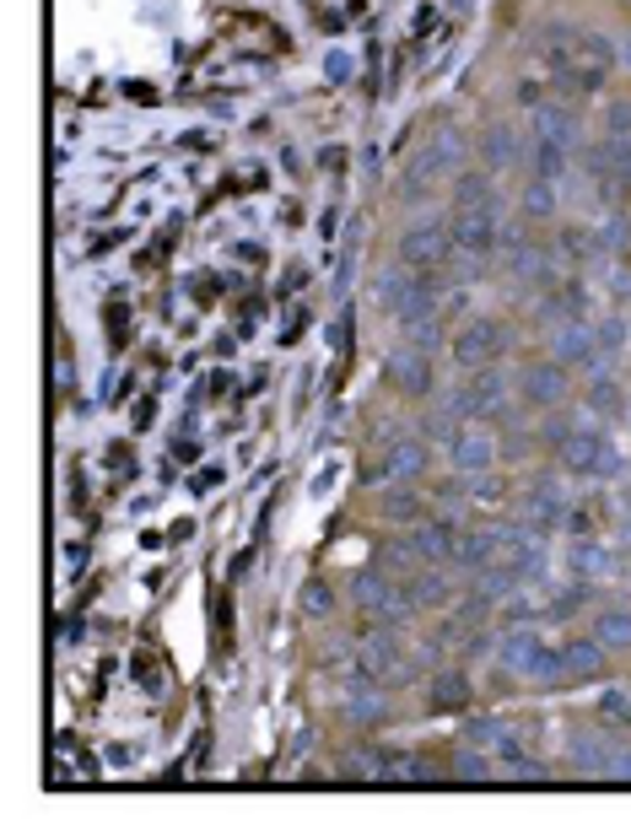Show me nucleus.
I'll return each instance as SVG.
<instances>
[{
    "instance_id": "nucleus-1",
    "label": "nucleus",
    "mask_w": 631,
    "mask_h": 825,
    "mask_svg": "<svg viewBox=\"0 0 631 825\" xmlns=\"http://www.w3.org/2000/svg\"><path fill=\"white\" fill-rule=\"evenodd\" d=\"M454 254L459 248H454V227L448 221H411L405 238H400V265L416 270L421 281H432V287H437V276L448 270Z\"/></svg>"
},
{
    "instance_id": "nucleus-2",
    "label": "nucleus",
    "mask_w": 631,
    "mask_h": 825,
    "mask_svg": "<svg viewBox=\"0 0 631 825\" xmlns=\"http://www.w3.org/2000/svg\"><path fill=\"white\" fill-rule=\"evenodd\" d=\"M578 141V120L567 109H540L535 114V178L556 184L561 167H567V152Z\"/></svg>"
},
{
    "instance_id": "nucleus-3",
    "label": "nucleus",
    "mask_w": 631,
    "mask_h": 825,
    "mask_svg": "<svg viewBox=\"0 0 631 825\" xmlns=\"http://www.w3.org/2000/svg\"><path fill=\"white\" fill-rule=\"evenodd\" d=\"M379 302L389 319H400V324H411L416 330L421 319L432 313V302H437V287L432 281H421L416 270H389V276H379Z\"/></svg>"
},
{
    "instance_id": "nucleus-4",
    "label": "nucleus",
    "mask_w": 631,
    "mask_h": 825,
    "mask_svg": "<svg viewBox=\"0 0 631 825\" xmlns=\"http://www.w3.org/2000/svg\"><path fill=\"white\" fill-rule=\"evenodd\" d=\"M351 594H356V605L373 620H383V626H400V620L416 610V605L405 599V582L394 578L389 567H362L356 582H351Z\"/></svg>"
},
{
    "instance_id": "nucleus-5",
    "label": "nucleus",
    "mask_w": 631,
    "mask_h": 825,
    "mask_svg": "<svg viewBox=\"0 0 631 825\" xmlns=\"http://www.w3.org/2000/svg\"><path fill=\"white\" fill-rule=\"evenodd\" d=\"M454 248L459 254H475V259H492L497 254V244L507 238L503 227V206L492 200V206H454Z\"/></svg>"
},
{
    "instance_id": "nucleus-6",
    "label": "nucleus",
    "mask_w": 631,
    "mask_h": 825,
    "mask_svg": "<svg viewBox=\"0 0 631 825\" xmlns=\"http://www.w3.org/2000/svg\"><path fill=\"white\" fill-rule=\"evenodd\" d=\"M497 653H503V663L513 674H524V680H550V674H556V648H550L535 626H513L503 642H497Z\"/></svg>"
},
{
    "instance_id": "nucleus-7",
    "label": "nucleus",
    "mask_w": 631,
    "mask_h": 825,
    "mask_svg": "<svg viewBox=\"0 0 631 825\" xmlns=\"http://www.w3.org/2000/svg\"><path fill=\"white\" fill-rule=\"evenodd\" d=\"M503 351H507L503 319H469V324L454 334V357H459L464 368H492Z\"/></svg>"
},
{
    "instance_id": "nucleus-8",
    "label": "nucleus",
    "mask_w": 631,
    "mask_h": 825,
    "mask_svg": "<svg viewBox=\"0 0 631 825\" xmlns=\"http://www.w3.org/2000/svg\"><path fill=\"white\" fill-rule=\"evenodd\" d=\"M556 454H561V464H567L572 475H599V470L610 464V443H604L599 432H589V426H578V432H561Z\"/></svg>"
},
{
    "instance_id": "nucleus-9",
    "label": "nucleus",
    "mask_w": 631,
    "mask_h": 825,
    "mask_svg": "<svg viewBox=\"0 0 631 825\" xmlns=\"http://www.w3.org/2000/svg\"><path fill=\"white\" fill-rule=\"evenodd\" d=\"M589 167L604 189H627L631 184V135H604V141L593 146Z\"/></svg>"
},
{
    "instance_id": "nucleus-10",
    "label": "nucleus",
    "mask_w": 631,
    "mask_h": 825,
    "mask_svg": "<svg viewBox=\"0 0 631 825\" xmlns=\"http://www.w3.org/2000/svg\"><path fill=\"white\" fill-rule=\"evenodd\" d=\"M356 674L362 680H373V685H394L400 674H405V659H400V642L383 631V637H368V648H362V659H356Z\"/></svg>"
},
{
    "instance_id": "nucleus-11",
    "label": "nucleus",
    "mask_w": 631,
    "mask_h": 825,
    "mask_svg": "<svg viewBox=\"0 0 631 825\" xmlns=\"http://www.w3.org/2000/svg\"><path fill=\"white\" fill-rule=\"evenodd\" d=\"M454 163H459V141H454V135H432V146L416 152V163H411V195H416L421 184L454 173Z\"/></svg>"
},
{
    "instance_id": "nucleus-12",
    "label": "nucleus",
    "mask_w": 631,
    "mask_h": 825,
    "mask_svg": "<svg viewBox=\"0 0 631 825\" xmlns=\"http://www.w3.org/2000/svg\"><path fill=\"white\" fill-rule=\"evenodd\" d=\"M604 642L599 637H578V642H567V648H556V680H589L593 669L604 663Z\"/></svg>"
},
{
    "instance_id": "nucleus-13",
    "label": "nucleus",
    "mask_w": 631,
    "mask_h": 825,
    "mask_svg": "<svg viewBox=\"0 0 631 825\" xmlns=\"http://www.w3.org/2000/svg\"><path fill=\"white\" fill-rule=\"evenodd\" d=\"M497 405H503V372H492V368L475 372V378L459 389V400H454V411L459 415H492Z\"/></svg>"
},
{
    "instance_id": "nucleus-14",
    "label": "nucleus",
    "mask_w": 631,
    "mask_h": 825,
    "mask_svg": "<svg viewBox=\"0 0 631 825\" xmlns=\"http://www.w3.org/2000/svg\"><path fill=\"white\" fill-rule=\"evenodd\" d=\"M421 470H426V443H416V437H394V443L383 448V464H379L383 481H416Z\"/></svg>"
},
{
    "instance_id": "nucleus-15",
    "label": "nucleus",
    "mask_w": 631,
    "mask_h": 825,
    "mask_svg": "<svg viewBox=\"0 0 631 825\" xmlns=\"http://www.w3.org/2000/svg\"><path fill=\"white\" fill-rule=\"evenodd\" d=\"M416 550L426 556V561H454L459 556V524H448V518H432V524H421L416 535Z\"/></svg>"
},
{
    "instance_id": "nucleus-16",
    "label": "nucleus",
    "mask_w": 631,
    "mask_h": 825,
    "mask_svg": "<svg viewBox=\"0 0 631 825\" xmlns=\"http://www.w3.org/2000/svg\"><path fill=\"white\" fill-rule=\"evenodd\" d=\"M389 378H394L405 394H426V389H432V362H426V351H421V346L400 351V357L389 362Z\"/></svg>"
},
{
    "instance_id": "nucleus-17",
    "label": "nucleus",
    "mask_w": 631,
    "mask_h": 825,
    "mask_svg": "<svg viewBox=\"0 0 631 825\" xmlns=\"http://www.w3.org/2000/svg\"><path fill=\"white\" fill-rule=\"evenodd\" d=\"M561 389H567L561 362H535V368L524 372V394H529L535 405H556V400H561Z\"/></svg>"
},
{
    "instance_id": "nucleus-18",
    "label": "nucleus",
    "mask_w": 631,
    "mask_h": 825,
    "mask_svg": "<svg viewBox=\"0 0 631 825\" xmlns=\"http://www.w3.org/2000/svg\"><path fill=\"white\" fill-rule=\"evenodd\" d=\"M497 550H503V539L486 535V529H469L459 539V556H454V567H469V573H486L492 561H497Z\"/></svg>"
},
{
    "instance_id": "nucleus-19",
    "label": "nucleus",
    "mask_w": 631,
    "mask_h": 825,
    "mask_svg": "<svg viewBox=\"0 0 631 825\" xmlns=\"http://www.w3.org/2000/svg\"><path fill=\"white\" fill-rule=\"evenodd\" d=\"M599 357V334L589 324H561L556 334V362H593Z\"/></svg>"
},
{
    "instance_id": "nucleus-20",
    "label": "nucleus",
    "mask_w": 631,
    "mask_h": 825,
    "mask_svg": "<svg viewBox=\"0 0 631 825\" xmlns=\"http://www.w3.org/2000/svg\"><path fill=\"white\" fill-rule=\"evenodd\" d=\"M567 518V496L556 492V486H535L529 492V524L535 529H550V524H561Z\"/></svg>"
},
{
    "instance_id": "nucleus-21",
    "label": "nucleus",
    "mask_w": 631,
    "mask_h": 825,
    "mask_svg": "<svg viewBox=\"0 0 631 825\" xmlns=\"http://www.w3.org/2000/svg\"><path fill=\"white\" fill-rule=\"evenodd\" d=\"M480 152H486V163L492 167H507L518 152H524V141H518V130H507V124H492L486 135H480Z\"/></svg>"
},
{
    "instance_id": "nucleus-22",
    "label": "nucleus",
    "mask_w": 631,
    "mask_h": 825,
    "mask_svg": "<svg viewBox=\"0 0 631 825\" xmlns=\"http://www.w3.org/2000/svg\"><path fill=\"white\" fill-rule=\"evenodd\" d=\"M593 637L604 648H631V610H599L593 616Z\"/></svg>"
},
{
    "instance_id": "nucleus-23",
    "label": "nucleus",
    "mask_w": 631,
    "mask_h": 825,
    "mask_svg": "<svg viewBox=\"0 0 631 825\" xmlns=\"http://www.w3.org/2000/svg\"><path fill=\"white\" fill-rule=\"evenodd\" d=\"M492 458H497V448H492L486 437H469V432L454 437V464H459V470H492Z\"/></svg>"
},
{
    "instance_id": "nucleus-24",
    "label": "nucleus",
    "mask_w": 631,
    "mask_h": 825,
    "mask_svg": "<svg viewBox=\"0 0 631 825\" xmlns=\"http://www.w3.org/2000/svg\"><path fill=\"white\" fill-rule=\"evenodd\" d=\"M492 200H497V189H492L486 173H459V184H454V206H492Z\"/></svg>"
},
{
    "instance_id": "nucleus-25",
    "label": "nucleus",
    "mask_w": 631,
    "mask_h": 825,
    "mask_svg": "<svg viewBox=\"0 0 631 825\" xmlns=\"http://www.w3.org/2000/svg\"><path fill=\"white\" fill-rule=\"evenodd\" d=\"M464 697H469L464 674H437L432 680V712H454V707H464Z\"/></svg>"
},
{
    "instance_id": "nucleus-26",
    "label": "nucleus",
    "mask_w": 631,
    "mask_h": 825,
    "mask_svg": "<svg viewBox=\"0 0 631 825\" xmlns=\"http://www.w3.org/2000/svg\"><path fill=\"white\" fill-rule=\"evenodd\" d=\"M302 610H308V616H330V610H335V588L324 578L302 582Z\"/></svg>"
},
{
    "instance_id": "nucleus-27",
    "label": "nucleus",
    "mask_w": 631,
    "mask_h": 825,
    "mask_svg": "<svg viewBox=\"0 0 631 825\" xmlns=\"http://www.w3.org/2000/svg\"><path fill=\"white\" fill-rule=\"evenodd\" d=\"M583 599H589V588L578 582V588H567V594H556V599H550V616H556V620L578 616V605H583Z\"/></svg>"
},
{
    "instance_id": "nucleus-28",
    "label": "nucleus",
    "mask_w": 631,
    "mask_h": 825,
    "mask_svg": "<svg viewBox=\"0 0 631 825\" xmlns=\"http://www.w3.org/2000/svg\"><path fill=\"white\" fill-rule=\"evenodd\" d=\"M550 206H556L550 184H546V178H535V184H529V195H524V210H529V216H546Z\"/></svg>"
},
{
    "instance_id": "nucleus-29",
    "label": "nucleus",
    "mask_w": 631,
    "mask_h": 825,
    "mask_svg": "<svg viewBox=\"0 0 631 825\" xmlns=\"http://www.w3.org/2000/svg\"><path fill=\"white\" fill-rule=\"evenodd\" d=\"M589 405H593V411H616V405H621V389H616L610 378H604V383L593 378V389H589Z\"/></svg>"
},
{
    "instance_id": "nucleus-30",
    "label": "nucleus",
    "mask_w": 631,
    "mask_h": 825,
    "mask_svg": "<svg viewBox=\"0 0 631 825\" xmlns=\"http://www.w3.org/2000/svg\"><path fill=\"white\" fill-rule=\"evenodd\" d=\"M454 772H459V777H475V783H486V777H492V766H486L480 755H469V750L454 761Z\"/></svg>"
},
{
    "instance_id": "nucleus-31",
    "label": "nucleus",
    "mask_w": 631,
    "mask_h": 825,
    "mask_svg": "<svg viewBox=\"0 0 631 825\" xmlns=\"http://www.w3.org/2000/svg\"><path fill=\"white\" fill-rule=\"evenodd\" d=\"M383 513H394V518H411V513H416V496H405V492L383 496Z\"/></svg>"
},
{
    "instance_id": "nucleus-32",
    "label": "nucleus",
    "mask_w": 631,
    "mask_h": 825,
    "mask_svg": "<svg viewBox=\"0 0 631 825\" xmlns=\"http://www.w3.org/2000/svg\"><path fill=\"white\" fill-rule=\"evenodd\" d=\"M610 135H631V97L610 109Z\"/></svg>"
},
{
    "instance_id": "nucleus-33",
    "label": "nucleus",
    "mask_w": 631,
    "mask_h": 825,
    "mask_svg": "<svg viewBox=\"0 0 631 825\" xmlns=\"http://www.w3.org/2000/svg\"><path fill=\"white\" fill-rule=\"evenodd\" d=\"M627 60H631V43H627Z\"/></svg>"
}]
</instances>
